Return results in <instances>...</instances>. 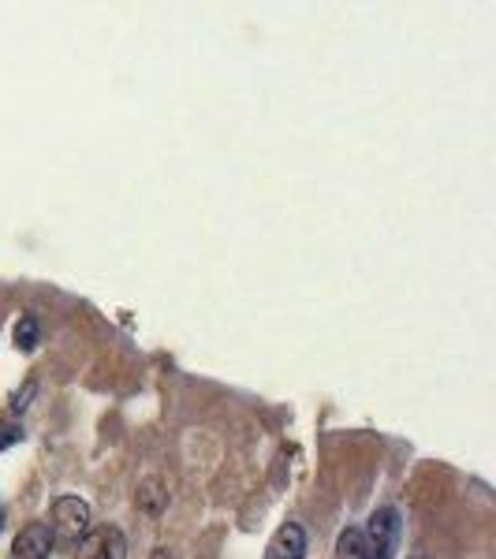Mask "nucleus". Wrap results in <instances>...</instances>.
<instances>
[{"label": "nucleus", "mask_w": 496, "mask_h": 559, "mask_svg": "<svg viewBox=\"0 0 496 559\" xmlns=\"http://www.w3.org/2000/svg\"><path fill=\"white\" fill-rule=\"evenodd\" d=\"M45 526H49L52 540L79 545L90 530V503L79 500V496H60V500L52 503V522H45Z\"/></svg>", "instance_id": "1"}, {"label": "nucleus", "mask_w": 496, "mask_h": 559, "mask_svg": "<svg viewBox=\"0 0 496 559\" xmlns=\"http://www.w3.org/2000/svg\"><path fill=\"white\" fill-rule=\"evenodd\" d=\"M0 519H4V511H0Z\"/></svg>", "instance_id": "7"}, {"label": "nucleus", "mask_w": 496, "mask_h": 559, "mask_svg": "<svg viewBox=\"0 0 496 559\" xmlns=\"http://www.w3.org/2000/svg\"><path fill=\"white\" fill-rule=\"evenodd\" d=\"M306 556V534L299 522H284L273 537H269L265 559H303Z\"/></svg>", "instance_id": "4"}, {"label": "nucleus", "mask_w": 496, "mask_h": 559, "mask_svg": "<svg viewBox=\"0 0 496 559\" xmlns=\"http://www.w3.org/2000/svg\"><path fill=\"white\" fill-rule=\"evenodd\" d=\"M134 503H139V511H146V515H161V508L168 503L165 485H161L157 477L142 481V485H139V496H134Z\"/></svg>", "instance_id": "5"}, {"label": "nucleus", "mask_w": 496, "mask_h": 559, "mask_svg": "<svg viewBox=\"0 0 496 559\" xmlns=\"http://www.w3.org/2000/svg\"><path fill=\"white\" fill-rule=\"evenodd\" d=\"M15 344L23 350H34V344H38V321H34L31 313H23L20 324H15Z\"/></svg>", "instance_id": "6"}, {"label": "nucleus", "mask_w": 496, "mask_h": 559, "mask_svg": "<svg viewBox=\"0 0 496 559\" xmlns=\"http://www.w3.org/2000/svg\"><path fill=\"white\" fill-rule=\"evenodd\" d=\"M52 534L45 522H26V526L12 540V559H49Z\"/></svg>", "instance_id": "3"}, {"label": "nucleus", "mask_w": 496, "mask_h": 559, "mask_svg": "<svg viewBox=\"0 0 496 559\" xmlns=\"http://www.w3.org/2000/svg\"><path fill=\"white\" fill-rule=\"evenodd\" d=\"M123 552H128V540L116 526H90L75 545V559H123Z\"/></svg>", "instance_id": "2"}]
</instances>
